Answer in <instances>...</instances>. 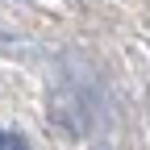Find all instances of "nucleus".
Here are the masks:
<instances>
[{"label":"nucleus","mask_w":150,"mask_h":150,"mask_svg":"<svg viewBox=\"0 0 150 150\" xmlns=\"http://www.w3.org/2000/svg\"><path fill=\"white\" fill-rule=\"evenodd\" d=\"M0 150H29V142L13 129H0Z\"/></svg>","instance_id":"1"}]
</instances>
